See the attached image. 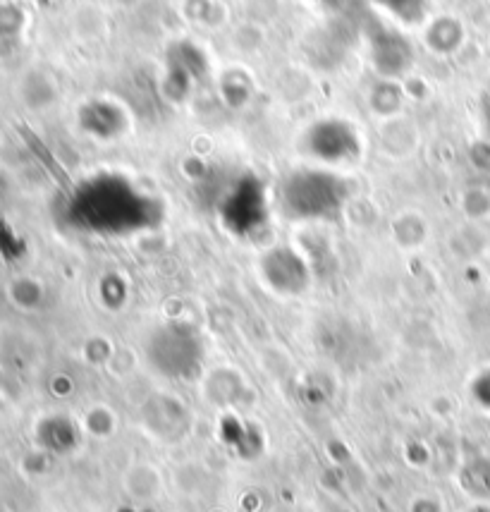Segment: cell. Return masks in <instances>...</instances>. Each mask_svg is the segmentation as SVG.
<instances>
[{
  "label": "cell",
  "mask_w": 490,
  "mask_h": 512,
  "mask_svg": "<svg viewBox=\"0 0 490 512\" xmlns=\"http://www.w3.org/2000/svg\"><path fill=\"white\" fill-rule=\"evenodd\" d=\"M149 357L156 364V369L163 371L165 376L187 379L201 367L204 347H201L199 335L192 328L173 323V326H165L153 335Z\"/></svg>",
  "instance_id": "1"
}]
</instances>
